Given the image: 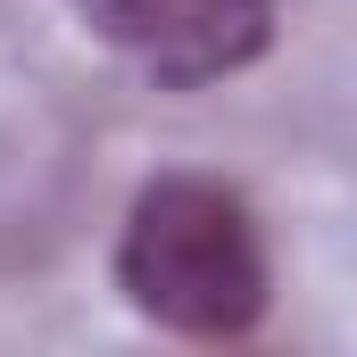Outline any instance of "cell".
I'll list each match as a JSON object with an SVG mask.
<instances>
[{"label":"cell","instance_id":"7a4b0ae2","mask_svg":"<svg viewBox=\"0 0 357 357\" xmlns=\"http://www.w3.org/2000/svg\"><path fill=\"white\" fill-rule=\"evenodd\" d=\"M84 25L133 59L150 84L199 91L258 67L274 42V0H75Z\"/></svg>","mask_w":357,"mask_h":357},{"label":"cell","instance_id":"6da1fadb","mask_svg":"<svg viewBox=\"0 0 357 357\" xmlns=\"http://www.w3.org/2000/svg\"><path fill=\"white\" fill-rule=\"evenodd\" d=\"M125 299L191 341H233L266 316V241L233 183L216 175H158L125 208L116 241Z\"/></svg>","mask_w":357,"mask_h":357}]
</instances>
